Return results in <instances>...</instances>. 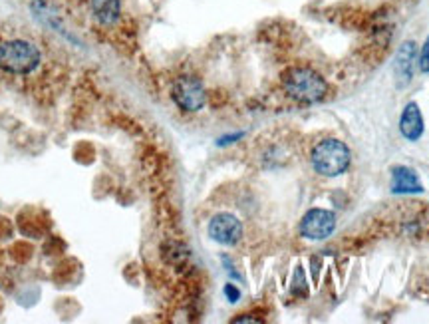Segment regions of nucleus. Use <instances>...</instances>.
Listing matches in <instances>:
<instances>
[{"label": "nucleus", "mask_w": 429, "mask_h": 324, "mask_svg": "<svg viewBox=\"0 0 429 324\" xmlns=\"http://www.w3.org/2000/svg\"><path fill=\"white\" fill-rule=\"evenodd\" d=\"M392 193L415 195L423 193V183L411 167L398 166L392 169Z\"/></svg>", "instance_id": "obj_9"}, {"label": "nucleus", "mask_w": 429, "mask_h": 324, "mask_svg": "<svg viewBox=\"0 0 429 324\" xmlns=\"http://www.w3.org/2000/svg\"><path fill=\"white\" fill-rule=\"evenodd\" d=\"M352 153L344 141L336 138L322 139L320 143L314 146L310 153V163L314 167L318 176L322 177H338L346 173V169L350 167Z\"/></svg>", "instance_id": "obj_3"}, {"label": "nucleus", "mask_w": 429, "mask_h": 324, "mask_svg": "<svg viewBox=\"0 0 429 324\" xmlns=\"http://www.w3.org/2000/svg\"><path fill=\"white\" fill-rule=\"evenodd\" d=\"M415 62H418V48H415V42L408 40L398 50L396 64H393V74H396V80H398L400 88L411 82L413 72H415Z\"/></svg>", "instance_id": "obj_7"}, {"label": "nucleus", "mask_w": 429, "mask_h": 324, "mask_svg": "<svg viewBox=\"0 0 429 324\" xmlns=\"http://www.w3.org/2000/svg\"><path fill=\"white\" fill-rule=\"evenodd\" d=\"M209 237L214 243L233 247L243 237V223L239 221L233 213L214 215L211 223H209Z\"/></svg>", "instance_id": "obj_6"}, {"label": "nucleus", "mask_w": 429, "mask_h": 324, "mask_svg": "<svg viewBox=\"0 0 429 324\" xmlns=\"http://www.w3.org/2000/svg\"><path fill=\"white\" fill-rule=\"evenodd\" d=\"M90 9H92L93 19L103 26H112L122 12L120 0H90Z\"/></svg>", "instance_id": "obj_10"}, {"label": "nucleus", "mask_w": 429, "mask_h": 324, "mask_svg": "<svg viewBox=\"0 0 429 324\" xmlns=\"http://www.w3.org/2000/svg\"><path fill=\"white\" fill-rule=\"evenodd\" d=\"M299 229L308 241H324L336 229V215L328 209H310L302 217Z\"/></svg>", "instance_id": "obj_5"}, {"label": "nucleus", "mask_w": 429, "mask_h": 324, "mask_svg": "<svg viewBox=\"0 0 429 324\" xmlns=\"http://www.w3.org/2000/svg\"><path fill=\"white\" fill-rule=\"evenodd\" d=\"M243 133H234V136H227V138L219 139V146H227V143H233V139H241Z\"/></svg>", "instance_id": "obj_13"}, {"label": "nucleus", "mask_w": 429, "mask_h": 324, "mask_svg": "<svg viewBox=\"0 0 429 324\" xmlns=\"http://www.w3.org/2000/svg\"><path fill=\"white\" fill-rule=\"evenodd\" d=\"M425 131V123H423V116H421L420 106L415 102H410L400 118V133L408 141H418Z\"/></svg>", "instance_id": "obj_8"}, {"label": "nucleus", "mask_w": 429, "mask_h": 324, "mask_svg": "<svg viewBox=\"0 0 429 324\" xmlns=\"http://www.w3.org/2000/svg\"><path fill=\"white\" fill-rule=\"evenodd\" d=\"M173 102L183 111H199L207 102V93L199 78L181 76L173 83Z\"/></svg>", "instance_id": "obj_4"}, {"label": "nucleus", "mask_w": 429, "mask_h": 324, "mask_svg": "<svg viewBox=\"0 0 429 324\" xmlns=\"http://www.w3.org/2000/svg\"><path fill=\"white\" fill-rule=\"evenodd\" d=\"M282 86L290 98L299 103H316L324 100L328 93L326 80L308 66H292L284 70Z\"/></svg>", "instance_id": "obj_1"}, {"label": "nucleus", "mask_w": 429, "mask_h": 324, "mask_svg": "<svg viewBox=\"0 0 429 324\" xmlns=\"http://www.w3.org/2000/svg\"><path fill=\"white\" fill-rule=\"evenodd\" d=\"M42 62L38 46L29 40L14 38L0 44V68L12 76H29Z\"/></svg>", "instance_id": "obj_2"}, {"label": "nucleus", "mask_w": 429, "mask_h": 324, "mask_svg": "<svg viewBox=\"0 0 429 324\" xmlns=\"http://www.w3.org/2000/svg\"><path fill=\"white\" fill-rule=\"evenodd\" d=\"M224 295H227V298H229L231 303H237V300L241 298V290L234 287V285H224Z\"/></svg>", "instance_id": "obj_12"}, {"label": "nucleus", "mask_w": 429, "mask_h": 324, "mask_svg": "<svg viewBox=\"0 0 429 324\" xmlns=\"http://www.w3.org/2000/svg\"><path fill=\"white\" fill-rule=\"evenodd\" d=\"M418 66H420V70L423 74H429V36L425 38V42H423V46H421Z\"/></svg>", "instance_id": "obj_11"}]
</instances>
